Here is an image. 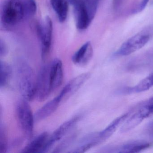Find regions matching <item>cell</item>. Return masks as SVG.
Returning <instances> with one entry per match:
<instances>
[{
    "instance_id": "19",
    "label": "cell",
    "mask_w": 153,
    "mask_h": 153,
    "mask_svg": "<svg viewBox=\"0 0 153 153\" xmlns=\"http://www.w3.org/2000/svg\"><path fill=\"white\" fill-rule=\"evenodd\" d=\"M0 88H4L7 87L11 79L12 74V68L10 65L2 61L0 62Z\"/></svg>"
},
{
    "instance_id": "11",
    "label": "cell",
    "mask_w": 153,
    "mask_h": 153,
    "mask_svg": "<svg viewBox=\"0 0 153 153\" xmlns=\"http://www.w3.org/2000/svg\"><path fill=\"white\" fill-rule=\"evenodd\" d=\"M153 113L145 106L140 109L131 117L125 121L120 129L121 133L129 131L138 125L144 119L151 116Z\"/></svg>"
},
{
    "instance_id": "9",
    "label": "cell",
    "mask_w": 153,
    "mask_h": 153,
    "mask_svg": "<svg viewBox=\"0 0 153 153\" xmlns=\"http://www.w3.org/2000/svg\"><path fill=\"white\" fill-rule=\"evenodd\" d=\"M80 116H75L70 120L66 121L58 127L53 133L50 136L45 147V153L48 152L55 145L56 142L60 140L68 131L78 122Z\"/></svg>"
},
{
    "instance_id": "16",
    "label": "cell",
    "mask_w": 153,
    "mask_h": 153,
    "mask_svg": "<svg viewBox=\"0 0 153 153\" xmlns=\"http://www.w3.org/2000/svg\"><path fill=\"white\" fill-rule=\"evenodd\" d=\"M60 104L59 101L55 97L44 105L35 113V121L39 122L49 117L56 111Z\"/></svg>"
},
{
    "instance_id": "2",
    "label": "cell",
    "mask_w": 153,
    "mask_h": 153,
    "mask_svg": "<svg viewBox=\"0 0 153 153\" xmlns=\"http://www.w3.org/2000/svg\"><path fill=\"white\" fill-rule=\"evenodd\" d=\"M28 101L24 99L18 101L16 105V113L19 125L27 138L31 139L33 134L34 114Z\"/></svg>"
},
{
    "instance_id": "17",
    "label": "cell",
    "mask_w": 153,
    "mask_h": 153,
    "mask_svg": "<svg viewBox=\"0 0 153 153\" xmlns=\"http://www.w3.org/2000/svg\"><path fill=\"white\" fill-rule=\"evenodd\" d=\"M150 146V143L144 141H134L128 142L115 149L114 152L119 153H138L146 149Z\"/></svg>"
},
{
    "instance_id": "22",
    "label": "cell",
    "mask_w": 153,
    "mask_h": 153,
    "mask_svg": "<svg viewBox=\"0 0 153 153\" xmlns=\"http://www.w3.org/2000/svg\"><path fill=\"white\" fill-rule=\"evenodd\" d=\"M76 138V134H71L64 139L58 146L53 149V153H62L68 148Z\"/></svg>"
},
{
    "instance_id": "3",
    "label": "cell",
    "mask_w": 153,
    "mask_h": 153,
    "mask_svg": "<svg viewBox=\"0 0 153 153\" xmlns=\"http://www.w3.org/2000/svg\"><path fill=\"white\" fill-rule=\"evenodd\" d=\"M25 18L22 0H6L1 6V19L6 26H13Z\"/></svg>"
},
{
    "instance_id": "26",
    "label": "cell",
    "mask_w": 153,
    "mask_h": 153,
    "mask_svg": "<svg viewBox=\"0 0 153 153\" xmlns=\"http://www.w3.org/2000/svg\"><path fill=\"white\" fill-rule=\"evenodd\" d=\"M149 1V0H141L139 6L137 8V11H136L137 12H140L144 10Z\"/></svg>"
},
{
    "instance_id": "14",
    "label": "cell",
    "mask_w": 153,
    "mask_h": 153,
    "mask_svg": "<svg viewBox=\"0 0 153 153\" xmlns=\"http://www.w3.org/2000/svg\"><path fill=\"white\" fill-rule=\"evenodd\" d=\"M129 113H126L119 116L114 120L107 127L102 131L98 132V138L100 143L105 141L111 137L121 125L128 119Z\"/></svg>"
},
{
    "instance_id": "27",
    "label": "cell",
    "mask_w": 153,
    "mask_h": 153,
    "mask_svg": "<svg viewBox=\"0 0 153 153\" xmlns=\"http://www.w3.org/2000/svg\"><path fill=\"white\" fill-rule=\"evenodd\" d=\"M144 106L146 107L153 113V97L148 101Z\"/></svg>"
},
{
    "instance_id": "13",
    "label": "cell",
    "mask_w": 153,
    "mask_h": 153,
    "mask_svg": "<svg viewBox=\"0 0 153 153\" xmlns=\"http://www.w3.org/2000/svg\"><path fill=\"white\" fill-rule=\"evenodd\" d=\"M93 49L90 42L84 44L73 55L72 61L76 65L85 66L87 65L92 59Z\"/></svg>"
},
{
    "instance_id": "23",
    "label": "cell",
    "mask_w": 153,
    "mask_h": 153,
    "mask_svg": "<svg viewBox=\"0 0 153 153\" xmlns=\"http://www.w3.org/2000/svg\"><path fill=\"white\" fill-rule=\"evenodd\" d=\"M100 1L101 0H84L88 15L92 20L96 14Z\"/></svg>"
},
{
    "instance_id": "20",
    "label": "cell",
    "mask_w": 153,
    "mask_h": 153,
    "mask_svg": "<svg viewBox=\"0 0 153 153\" xmlns=\"http://www.w3.org/2000/svg\"><path fill=\"white\" fill-rule=\"evenodd\" d=\"M8 146V140L7 127L1 123L0 125V153H7Z\"/></svg>"
},
{
    "instance_id": "25",
    "label": "cell",
    "mask_w": 153,
    "mask_h": 153,
    "mask_svg": "<svg viewBox=\"0 0 153 153\" xmlns=\"http://www.w3.org/2000/svg\"><path fill=\"white\" fill-rule=\"evenodd\" d=\"M7 53L8 49L7 45L1 40L0 42V56L1 57H4L7 55Z\"/></svg>"
},
{
    "instance_id": "18",
    "label": "cell",
    "mask_w": 153,
    "mask_h": 153,
    "mask_svg": "<svg viewBox=\"0 0 153 153\" xmlns=\"http://www.w3.org/2000/svg\"><path fill=\"white\" fill-rule=\"evenodd\" d=\"M53 10L58 16L59 21L63 23L67 19L69 9L68 0H51Z\"/></svg>"
},
{
    "instance_id": "1",
    "label": "cell",
    "mask_w": 153,
    "mask_h": 153,
    "mask_svg": "<svg viewBox=\"0 0 153 153\" xmlns=\"http://www.w3.org/2000/svg\"><path fill=\"white\" fill-rule=\"evenodd\" d=\"M16 73L19 89L23 98L31 101L35 98L36 79L32 67L22 59L16 63Z\"/></svg>"
},
{
    "instance_id": "6",
    "label": "cell",
    "mask_w": 153,
    "mask_h": 153,
    "mask_svg": "<svg viewBox=\"0 0 153 153\" xmlns=\"http://www.w3.org/2000/svg\"><path fill=\"white\" fill-rule=\"evenodd\" d=\"M150 36L147 33H140L124 42L115 53V55L126 56L143 48L149 42Z\"/></svg>"
},
{
    "instance_id": "24",
    "label": "cell",
    "mask_w": 153,
    "mask_h": 153,
    "mask_svg": "<svg viewBox=\"0 0 153 153\" xmlns=\"http://www.w3.org/2000/svg\"><path fill=\"white\" fill-rule=\"evenodd\" d=\"M124 2V0H113V8L115 11H117L120 9Z\"/></svg>"
},
{
    "instance_id": "8",
    "label": "cell",
    "mask_w": 153,
    "mask_h": 153,
    "mask_svg": "<svg viewBox=\"0 0 153 153\" xmlns=\"http://www.w3.org/2000/svg\"><path fill=\"white\" fill-rule=\"evenodd\" d=\"M68 1L73 7L77 28L80 30L87 29L92 20L88 15L84 0H68Z\"/></svg>"
},
{
    "instance_id": "15",
    "label": "cell",
    "mask_w": 153,
    "mask_h": 153,
    "mask_svg": "<svg viewBox=\"0 0 153 153\" xmlns=\"http://www.w3.org/2000/svg\"><path fill=\"white\" fill-rule=\"evenodd\" d=\"M98 132H95L86 135L78 142L76 146L69 152L84 153L93 147L100 144Z\"/></svg>"
},
{
    "instance_id": "28",
    "label": "cell",
    "mask_w": 153,
    "mask_h": 153,
    "mask_svg": "<svg viewBox=\"0 0 153 153\" xmlns=\"http://www.w3.org/2000/svg\"><path fill=\"white\" fill-rule=\"evenodd\" d=\"M147 132L150 136H153V121L150 122L146 128Z\"/></svg>"
},
{
    "instance_id": "4",
    "label": "cell",
    "mask_w": 153,
    "mask_h": 153,
    "mask_svg": "<svg viewBox=\"0 0 153 153\" xmlns=\"http://www.w3.org/2000/svg\"><path fill=\"white\" fill-rule=\"evenodd\" d=\"M36 31L42 43V58L43 60H45L49 56L51 48L53 23L51 18L47 16L43 23H38L36 25Z\"/></svg>"
},
{
    "instance_id": "5",
    "label": "cell",
    "mask_w": 153,
    "mask_h": 153,
    "mask_svg": "<svg viewBox=\"0 0 153 153\" xmlns=\"http://www.w3.org/2000/svg\"><path fill=\"white\" fill-rule=\"evenodd\" d=\"M51 93L50 64H46L40 69L37 76L35 98L39 102H43Z\"/></svg>"
},
{
    "instance_id": "29",
    "label": "cell",
    "mask_w": 153,
    "mask_h": 153,
    "mask_svg": "<svg viewBox=\"0 0 153 153\" xmlns=\"http://www.w3.org/2000/svg\"><path fill=\"white\" fill-rule=\"evenodd\" d=\"M149 77L150 78L151 80H152L153 82V72L152 73V74H150V75H149Z\"/></svg>"
},
{
    "instance_id": "12",
    "label": "cell",
    "mask_w": 153,
    "mask_h": 153,
    "mask_svg": "<svg viewBox=\"0 0 153 153\" xmlns=\"http://www.w3.org/2000/svg\"><path fill=\"white\" fill-rule=\"evenodd\" d=\"M50 137V134L46 131L41 133L25 147L21 150V153H45Z\"/></svg>"
},
{
    "instance_id": "21",
    "label": "cell",
    "mask_w": 153,
    "mask_h": 153,
    "mask_svg": "<svg viewBox=\"0 0 153 153\" xmlns=\"http://www.w3.org/2000/svg\"><path fill=\"white\" fill-rule=\"evenodd\" d=\"M25 16L31 17L36 13L37 10L36 3L35 0H24L23 1Z\"/></svg>"
},
{
    "instance_id": "7",
    "label": "cell",
    "mask_w": 153,
    "mask_h": 153,
    "mask_svg": "<svg viewBox=\"0 0 153 153\" xmlns=\"http://www.w3.org/2000/svg\"><path fill=\"white\" fill-rule=\"evenodd\" d=\"M90 76V73H83L69 81L56 97L60 103L68 100L88 80Z\"/></svg>"
},
{
    "instance_id": "10",
    "label": "cell",
    "mask_w": 153,
    "mask_h": 153,
    "mask_svg": "<svg viewBox=\"0 0 153 153\" xmlns=\"http://www.w3.org/2000/svg\"><path fill=\"white\" fill-rule=\"evenodd\" d=\"M50 76L52 93L62 85L64 79L62 62L59 59H53L50 64Z\"/></svg>"
}]
</instances>
